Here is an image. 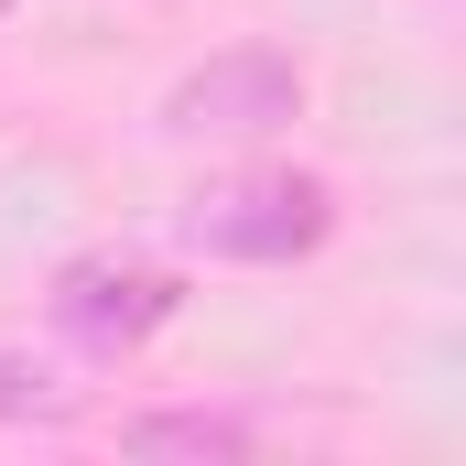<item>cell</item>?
<instances>
[{
	"label": "cell",
	"mask_w": 466,
	"mask_h": 466,
	"mask_svg": "<svg viewBox=\"0 0 466 466\" xmlns=\"http://www.w3.org/2000/svg\"><path fill=\"white\" fill-rule=\"evenodd\" d=\"M304 119V66L271 44H228L163 87V141H271Z\"/></svg>",
	"instance_id": "7a4b0ae2"
},
{
	"label": "cell",
	"mask_w": 466,
	"mask_h": 466,
	"mask_svg": "<svg viewBox=\"0 0 466 466\" xmlns=\"http://www.w3.org/2000/svg\"><path fill=\"white\" fill-rule=\"evenodd\" d=\"M174 304H185V282H174V271H152V260H119V249L66 260V271H55V293H44L55 337H76L87 358H130L141 337H163V326H174Z\"/></svg>",
	"instance_id": "3957f363"
},
{
	"label": "cell",
	"mask_w": 466,
	"mask_h": 466,
	"mask_svg": "<svg viewBox=\"0 0 466 466\" xmlns=\"http://www.w3.org/2000/svg\"><path fill=\"white\" fill-rule=\"evenodd\" d=\"M76 412V380L33 348H0V423H66Z\"/></svg>",
	"instance_id": "5b68a950"
},
{
	"label": "cell",
	"mask_w": 466,
	"mask_h": 466,
	"mask_svg": "<svg viewBox=\"0 0 466 466\" xmlns=\"http://www.w3.org/2000/svg\"><path fill=\"white\" fill-rule=\"evenodd\" d=\"M0 11H11V0H0Z\"/></svg>",
	"instance_id": "8992f818"
},
{
	"label": "cell",
	"mask_w": 466,
	"mask_h": 466,
	"mask_svg": "<svg viewBox=\"0 0 466 466\" xmlns=\"http://www.w3.org/2000/svg\"><path fill=\"white\" fill-rule=\"evenodd\" d=\"M326 228H337V185H326V174H293V163L218 174V185L185 196V249L249 260V271H282V260L326 249Z\"/></svg>",
	"instance_id": "6da1fadb"
},
{
	"label": "cell",
	"mask_w": 466,
	"mask_h": 466,
	"mask_svg": "<svg viewBox=\"0 0 466 466\" xmlns=\"http://www.w3.org/2000/svg\"><path fill=\"white\" fill-rule=\"evenodd\" d=\"M119 445L130 456H249L260 434L238 412H141V423H119Z\"/></svg>",
	"instance_id": "277c9868"
}]
</instances>
